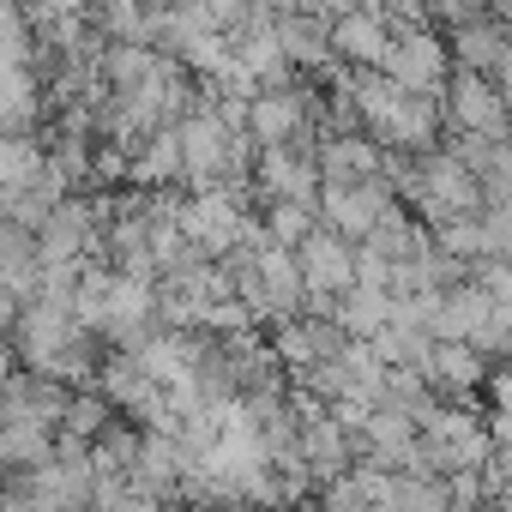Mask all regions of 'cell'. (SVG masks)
I'll use <instances>...</instances> for the list:
<instances>
[{
  "instance_id": "6da1fadb",
  "label": "cell",
  "mask_w": 512,
  "mask_h": 512,
  "mask_svg": "<svg viewBox=\"0 0 512 512\" xmlns=\"http://www.w3.org/2000/svg\"><path fill=\"white\" fill-rule=\"evenodd\" d=\"M296 266H302L308 302L326 308V302H338V296L356 284V241H344L332 223H320V229H308V235L296 241Z\"/></svg>"
},
{
  "instance_id": "7a4b0ae2",
  "label": "cell",
  "mask_w": 512,
  "mask_h": 512,
  "mask_svg": "<svg viewBox=\"0 0 512 512\" xmlns=\"http://www.w3.org/2000/svg\"><path fill=\"white\" fill-rule=\"evenodd\" d=\"M314 211H320L344 241H368L374 223L392 211V187H386V175H368V181H320Z\"/></svg>"
},
{
  "instance_id": "3957f363",
  "label": "cell",
  "mask_w": 512,
  "mask_h": 512,
  "mask_svg": "<svg viewBox=\"0 0 512 512\" xmlns=\"http://www.w3.org/2000/svg\"><path fill=\"white\" fill-rule=\"evenodd\" d=\"M446 115L458 133H482V139H512V109L500 97V85L476 67H458L446 79Z\"/></svg>"
},
{
  "instance_id": "277c9868",
  "label": "cell",
  "mask_w": 512,
  "mask_h": 512,
  "mask_svg": "<svg viewBox=\"0 0 512 512\" xmlns=\"http://www.w3.org/2000/svg\"><path fill=\"white\" fill-rule=\"evenodd\" d=\"M380 73L398 79L404 91H428V97H434V91L446 85V43H440L428 25H398V37H392Z\"/></svg>"
},
{
  "instance_id": "5b68a950",
  "label": "cell",
  "mask_w": 512,
  "mask_h": 512,
  "mask_svg": "<svg viewBox=\"0 0 512 512\" xmlns=\"http://www.w3.org/2000/svg\"><path fill=\"white\" fill-rule=\"evenodd\" d=\"M386 49H392V25H386L374 7H362V0H356L350 13L332 19V55H344V61H356V67H380Z\"/></svg>"
},
{
  "instance_id": "8992f818",
  "label": "cell",
  "mask_w": 512,
  "mask_h": 512,
  "mask_svg": "<svg viewBox=\"0 0 512 512\" xmlns=\"http://www.w3.org/2000/svg\"><path fill=\"white\" fill-rule=\"evenodd\" d=\"M308 127V103L296 91H253L247 97V133L260 139V145H290L296 133Z\"/></svg>"
},
{
  "instance_id": "52a82bcc",
  "label": "cell",
  "mask_w": 512,
  "mask_h": 512,
  "mask_svg": "<svg viewBox=\"0 0 512 512\" xmlns=\"http://www.w3.org/2000/svg\"><path fill=\"white\" fill-rule=\"evenodd\" d=\"M260 187H266L272 199H302V205H314V199H320V157H302V151H290V145H266V157H260Z\"/></svg>"
},
{
  "instance_id": "ba28073f",
  "label": "cell",
  "mask_w": 512,
  "mask_h": 512,
  "mask_svg": "<svg viewBox=\"0 0 512 512\" xmlns=\"http://www.w3.org/2000/svg\"><path fill=\"white\" fill-rule=\"evenodd\" d=\"M278 49L290 67H320L332 55V19L296 7V13H278Z\"/></svg>"
},
{
  "instance_id": "9c48e42d",
  "label": "cell",
  "mask_w": 512,
  "mask_h": 512,
  "mask_svg": "<svg viewBox=\"0 0 512 512\" xmlns=\"http://www.w3.org/2000/svg\"><path fill=\"white\" fill-rule=\"evenodd\" d=\"M380 169H386V151L380 139H362V133H338L320 151V181H368Z\"/></svg>"
},
{
  "instance_id": "30bf717a",
  "label": "cell",
  "mask_w": 512,
  "mask_h": 512,
  "mask_svg": "<svg viewBox=\"0 0 512 512\" xmlns=\"http://www.w3.org/2000/svg\"><path fill=\"white\" fill-rule=\"evenodd\" d=\"M85 241H91V211H85V205H61V211H49V229H43V260H73Z\"/></svg>"
},
{
  "instance_id": "8fae6325",
  "label": "cell",
  "mask_w": 512,
  "mask_h": 512,
  "mask_svg": "<svg viewBox=\"0 0 512 512\" xmlns=\"http://www.w3.org/2000/svg\"><path fill=\"white\" fill-rule=\"evenodd\" d=\"M169 175H181V139H175V127H157V133L145 139L139 163H133V181H139V187H163Z\"/></svg>"
},
{
  "instance_id": "7c38bea8",
  "label": "cell",
  "mask_w": 512,
  "mask_h": 512,
  "mask_svg": "<svg viewBox=\"0 0 512 512\" xmlns=\"http://www.w3.org/2000/svg\"><path fill=\"white\" fill-rule=\"evenodd\" d=\"M458 61L476 73H506V31L494 25H458Z\"/></svg>"
},
{
  "instance_id": "4fadbf2b",
  "label": "cell",
  "mask_w": 512,
  "mask_h": 512,
  "mask_svg": "<svg viewBox=\"0 0 512 512\" xmlns=\"http://www.w3.org/2000/svg\"><path fill=\"white\" fill-rule=\"evenodd\" d=\"M43 151L25 145V139H0V193H19V187H37L43 181Z\"/></svg>"
},
{
  "instance_id": "5bb4252c",
  "label": "cell",
  "mask_w": 512,
  "mask_h": 512,
  "mask_svg": "<svg viewBox=\"0 0 512 512\" xmlns=\"http://www.w3.org/2000/svg\"><path fill=\"white\" fill-rule=\"evenodd\" d=\"M308 229H314V205H302V199H272V211H266V235H272L278 247H296Z\"/></svg>"
},
{
  "instance_id": "9a60e30c",
  "label": "cell",
  "mask_w": 512,
  "mask_h": 512,
  "mask_svg": "<svg viewBox=\"0 0 512 512\" xmlns=\"http://www.w3.org/2000/svg\"><path fill=\"white\" fill-rule=\"evenodd\" d=\"M506 67H512V25H506Z\"/></svg>"
},
{
  "instance_id": "2e32d148",
  "label": "cell",
  "mask_w": 512,
  "mask_h": 512,
  "mask_svg": "<svg viewBox=\"0 0 512 512\" xmlns=\"http://www.w3.org/2000/svg\"><path fill=\"white\" fill-rule=\"evenodd\" d=\"M494 7H500V13H512V0H494Z\"/></svg>"
}]
</instances>
